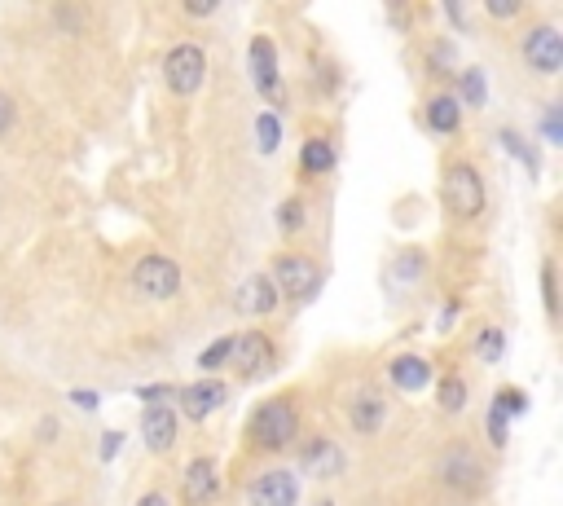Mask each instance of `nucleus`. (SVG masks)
Returning a JSON list of instances; mask_svg holds the SVG:
<instances>
[{
	"mask_svg": "<svg viewBox=\"0 0 563 506\" xmlns=\"http://www.w3.org/2000/svg\"><path fill=\"white\" fill-rule=\"evenodd\" d=\"M234 308L238 313H247V317H264V313L278 308V291H273L269 278H247L238 286V295H234Z\"/></svg>",
	"mask_w": 563,
	"mask_h": 506,
	"instance_id": "dca6fc26",
	"label": "nucleus"
},
{
	"mask_svg": "<svg viewBox=\"0 0 563 506\" xmlns=\"http://www.w3.org/2000/svg\"><path fill=\"white\" fill-rule=\"evenodd\" d=\"M137 506H168V502H163V493H146Z\"/></svg>",
	"mask_w": 563,
	"mask_h": 506,
	"instance_id": "c9c22d12",
	"label": "nucleus"
},
{
	"mask_svg": "<svg viewBox=\"0 0 563 506\" xmlns=\"http://www.w3.org/2000/svg\"><path fill=\"white\" fill-rule=\"evenodd\" d=\"M256 132H260V150L273 154V150H278V137H282V119L278 115H260Z\"/></svg>",
	"mask_w": 563,
	"mask_h": 506,
	"instance_id": "5701e85b",
	"label": "nucleus"
},
{
	"mask_svg": "<svg viewBox=\"0 0 563 506\" xmlns=\"http://www.w3.org/2000/svg\"><path fill=\"white\" fill-rule=\"evenodd\" d=\"M484 432H489L493 445H506V414L489 410V418H484Z\"/></svg>",
	"mask_w": 563,
	"mask_h": 506,
	"instance_id": "cd10ccee",
	"label": "nucleus"
},
{
	"mask_svg": "<svg viewBox=\"0 0 563 506\" xmlns=\"http://www.w3.org/2000/svg\"><path fill=\"white\" fill-rule=\"evenodd\" d=\"M445 203H449V212L462 220H476L484 212L489 198H484V181L471 163H454V168L445 172Z\"/></svg>",
	"mask_w": 563,
	"mask_h": 506,
	"instance_id": "7ed1b4c3",
	"label": "nucleus"
},
{
	"mask_svg": "<svg viewBox=\"0 0 563 506\" xmlns=\"http://www.w3.org/2000/svg\"><path fill=\"white\" fill-rule=\"evenodd\" d=\"M462 97H467V106H480V102H484V80H480V71H462Z\"/></svg>",
	"mask_w": 563,
	"mask_h": 506,
	"instance_id": "a878e982",
	"label": "nucleus"
},
{
	"mask_svg": "<svg viewBox=\"0 0 563 506\" xmlns=\"http://www.w3.org/2000/svg\"><path fill=\"white\" fill-rule=\"evenodd\" d=\"M300 168H304V176H326L330 168H335V146H330L326 137L304 141V150H300Z\"/></svg>",
	"mask_w": 563,
	"mask_h": 506,
	"instance_id": "a211bd4d",
	"label": "nucleus"
},
{
	"mask_svg": "<svg viewBox=\"0 0 563 506\" xmlns=\"http://www.w3.org/2000/svg\"><path fill=\"white\" fill-rule=\"evenodd\" d=\"M502 348H506V335H502V330H498V326H484L480 339H476V357H480V361H498Z\"/></svg>",
	"mask_w": 563,
	"mask_h": 506,
	"instance_id": "4be33fe9",
	"label": "nucleus"
},
{
	"mask_svg": "<svg viewBox=\"0 0 563 506\" xmlns=\"http://www.w3.org/2000/svg\"><path fill=\"white\" fill-rule=\"evenodd\" d=\"M542 295H546V313H559V295H555V264H542Z\"/></svg>",
	"mask_w": 563,
	"mask_h": 506,
	"instance_id": "bb28decb",
	"label": "nucleus"
},
{
	"mask_svg": "<svg viewBox=\"0 0 563 506\" xmlns=\"http://www.w3.org/2000/svg\"><path fill=\"white\" fill-rule=\"evenodd\" d=\"M234 357H238L242 379H260V374L273 366V339L260 335V330H247V335L234 344Z\"/></svg>",
	"mask_w": 563,
	"mask_h": 506,
	"instance_id": "9b49d317",
	"label": "nucleus"
},
{
	"mask_svg": "<svg viewBox=\"0 0 563 506\" xmlns=\"http://www.w3.org/2000/svg\"><path fill=\"white\" fill-rule=\"evenodd\" d=\"M440 480H445V489L462 493V498H476L484 489V462L476 458L471 445H449L440 454Z\"/></svg>",
	"mask_w": 563,
	"mask_h": 506,
	"instance_id": "20e7f679",
	"label": "nucleus"
},
{
	"mask_svg": "<svg viewBox=\"0 0 563 506\" xmlns=\"http://www.w3.org/2000/svg\"><path fill=\"white\" fill-rule=\"evenodd\" d=\"M137 396H146L150 405H163V396H168V383H150V388H141Z\"/></svg>",
	"mask_w": 563,
	"mask_h": 506,
	"instance_id": "7c9ffc66",
	"label": "nucleus"
},
{
	"mask_svg": "<svg viewBox=\"0 0 563 506\" xmlns=\"http://www.w3.org/2000/svg\"><path fill=\"white\" fill-rule=\"evenodd\" d=\"M234 344H238L234 335H225V339H216V344H207L203 352H198V366H203V370H220L225 361H234Z\"/></svg>",
	"mask_w": 563,
	"mask_h": 506,
	"instance_id": "412c9836",
	"label": "nucleus"
},
{
	"mask_svg": "<svg viewBox=\"0 0 563 506\" xmlns=\"http://www.w3.org/2000/svg\"><path fill=\"white\" fill-rule=\"evenodd\" d=\"M524 62L533 66L537 75H559V66H563V36L555 27H533L524 36Z\"/></svg>",
	"mask_w": 563,
	"mask_h": 506,
	"instance_id": "0eeeda50",
	"label": "nucleus"
},
{
	"mask_svg": "<svg viewBox=\"0 0 563 506\" xmlns=\"http://www.w3.org/2000/svg\"><path fill=\"white\" fill-rule=\"evenodd\" d=\"M269 282H273V291H278V300L304 304V300H313L317 286H322V269L308 256H278Z\"/></svg>",
	"mask_w": 563,
	"mask_h": 506,
	"instance_id": "f03ea898",
	"label": "nucleus"
},
{
	"mask_svg": "<svg viewBox=\"0 0 563 506\" xmlns=\"http://www.w3.org/2000/svg\"><path fill=\"white\" fill-rule=\"evenodd\" d=\"M163 80L176 97H194L207 80V58L198 44H176V49L163 58Z\"/></svg>",
	"mask_w": 563,
	"mask_h": 506,
	"instance_id": "39448f33",
	"label": "nucleus"
},
{
	"mask_svg": "<svg viewBox=\"0 0 563 506\" xmlns=\"http://www.w3.org/2000/svg\"><path fill=\"white\" fill-rule=\"evenodd\" d=\"M278 225H282V234H295V229L304 225V203L300 198H286V203L278 207Z\"/></svg>",
	"mask_w": 563,
	"mask_h": 506,
	"instance_id": "b1692460",
	"label": "nucleus"
},
{
	"mask_svg": "<svg viewBox=\"0 0 563 506\" xmlns=\"http://www.w3.org/2000/svg\"><path fill=\"white\" fill-rule=\"evenodd\" d=\"M176 432H181V423H176L172 405H150V410L141 414V440H146L154 454H168L176 445Z\"/></svg>",
	"mask_w": 563,
	"mask_h": 506,
	"instance_id": "9d476101",
	"label": "nucleus"
},
{
	"mask_svg": "<svg viewBox=\"0 0 563 506\" xmlns=\"http://www.w3.org/2000/svg\"><path fill=\"white\" fill-rule=\"evenodd\" d=\"M115 449H119V436H115V432H110V436L102 440V458H110V454H115Z\"/></svg>",
	"mask_w": 563,
	"mask_h": 506,
	"instance_id": "f704fd0d",
	"label": "nucleus"
},
{
	"mask_svg": "<svg viewBox=\"0 0 563 506\" xmlns=\"http://www.w3.org/2000/svg\"><path fill=\"white\" fill-rule=\"evenodd\" d=\"M322 506H330V502H322Z\"/></svg>",
	"mask_w": 563,
	"mask_h": 506,
	"instance_id": "e433bc0d",
	"label": "nucleus"
},
{
	"mask_svg": "<svg viewBox=\"0 0 563 506\" xmlns=\"http://www.w3.org/2000/svg\"><path fill=\"white\" fill-rule=\"evenodd\" d=\"M493 410L506 414V418H511V414H524V410H528V396H524V392H515V388H506V392H498Z\"/></svg>",
	"mask_w": 563,
	"mask_h": 506,
	"instance_id": "393cba45",
	"label": "nucleus"
},
{
	"mask_svg": "<svg viewBox=\"0 0 563 506\" xmlns=\"http://www.w3.org/2000/svg\"><path fill=\"white\" fill-rule=\"evenodd\" d=\"M295 432H300V414H295V405L282 401V396L264 401L260 410L251 414V423H247L251 445H256V449H269V454H278V449L291 445Z\"/></svg>",
	"mask_w": 563,
	"mask_h": 506,
	"instance_id": "f257e3e1",
	"label": "nucleus"
},
{
	"mask_svg": "<svg viewBox=\"0 0 563 506\" xmlns=\"http://www.w3.org/2000/svg\"><path fill=\"white\" fill-rule=\"evenodd\" d=\"M546 137H550V141H559V106H550V110H546Z\"/></svg>",
	"mask_w": 563,
	"mask_h": 506,
	"instance_id": "473e14b6",
	"label": "nucleus"
},
{
	"mask_svg": "<svg viewBox=\"0 0 563 506\" xmlns=\"http://www.w3.org/2000/svg\"><path fill=\"white\" fill-rule=\"evenodd\" d=\"M132 286H137L146 300H172L181 291V269L168 256H141L132 269Z\"/></svg>",
	"mask_w": 563,
	"mask_h": 506,
	"instance_id": "423d86ee",
	"label": "nucleus"
},
{
	"mask_svg": "<svg viewBox=\"0 0 563 506\" xmlns=\"http://www.w3.org/2000/svg\"><path fill=\"white\" fill-rule=\"evenodd\" d=\"M427 124H432V132H458L462 102L458 97H432V102H427Z\"/></svg>",
	"mask_w": 563,
	"mask_h": 506,
	"instance_id": "6ab92c4d",
	"label": "nucleus"
},
{
	"mask_svg": "<svg viewBox=\"0 0 563 506\" xmlns=\"http://www.w3.org/2000/svg\"><path fill=\"white\" fill-rule=\"evenodd\" d=\"M75 405H84V410H97V396H93V392H75Z\"/></svg>",
	"mask_w": 563,
	"mask_h": 506,
	"instance_id": "72a5a7b5",
	"label": "nucleus"
},
{
	"mask_svg": "<svg viewBox=\"0 0 563 506\" xmlns=\"http://www.w3.org/2000/svg\"><path fill=\"white\" fill-rule=\"evenodd\" d=\"M520 9H524L520 0H498V5H489V14H493V18H515Z\"/></svg>",
	"mask_w": 563,
	"mask_h": 506,
	"instance_id": "c85d7f7f",
	"label": "nucleus"
},
{
	"mask_svg": "<svg viewBox=\"0 0 563 506\" xmlns=\"http://www.w3.org/2000/svg\"><path fill=\"white\" fill-rule=\"evenodd\" d=\"M225 383L216 379H203V383H190V388H181V414L185 418H207L212 410H220L225 405Z\"/></svg>",
	"mask_w": 563,
	"mask_h": 506,
	"instance_id": "2eb2a0df",
	"label": "nucleus"
},
{
	"mask_svg": "<svg viewBox=\"0 0 563 506\" xmlns=\"http://www.w3.org/2000/svg\"><path fill=\"white\" fill-rule=\"evenodd\" d=\"M9 128H14V102L0 93V132H9Z\"/></svg>",
	"mask_w": 563,
	"mask_h": 506,
	"instance_id": "c756f323",
	"label": "nucleus"
},
{
	"mask_svg": "<svg viewBox=\"0 0 563 506\" xmlns=\"http://www.w3.org/2000/svg\"><path fill=\"white\" fill-rule=\"evenodd\" d=\"M247 498L251 506H295L300 502V480L291 476V471H264L260 480H251V489H247Z\"/></svg>",
	"mask_w": 563,
	"mask_h": 506,
	"instance_id": "1a4fd4ad",
	"label": "nucleus"
},
{
	"mask_svg": "<svg viewBox=\"0 0 563 506\" xmlns=\"http://www.w3.org/2000/svg\"><path fill=\"white\" fill-rule=\"evenodd\" d=\"M383 418H388V401H383V392L374 388V383H361V388L348 396V423L357 427L361 436H374L383 427Z\"/></svg>",
	"mask_w": 563,
	"mask_h": 506,
	"instance_id": "6e6552de",
	"label": "nucleus"
},
{
	"mask_svg": "<svg viewBox=\"0 0 563 506\" xmlns=\"http://www.w3.org/2000/svg\"><path fill=\"white\" fill-rule=\"evenodd\" d=\"M251 71H256V88L269 97L273 106H282V84H278V53H273L269 40H251Z\"/></svg>",
	"mask_w": 563,
	"mask_h": 506,
	"instance_id": "f8f14e48",
	"label": "nucleus"
},
{
	"mask_svg": "<svg viewBox=\"0 0 563 506\" xmlns=\"http://www.w3.org/2000/svg\"><path fill=\"white\" fill-rule=\"evenodd\" d=\"M392 383L405 392H423V388H432V366L423 357H414V352H401L392 361Z\"/></svg>",
	"mask_w": 563,
	"mask_h": 506,
	"instance_id": "f3484780",
	"label": "nucleus"
},
{
	"mask_svg": "<svg viewBox=\"0 0 563 506\" xmlns=\"http://www.w3.org/2000/svg\"><path fill=\"white\" fill-rule=\"evenodd\" d=\"M185 498H190V506H207L220 498V476H216L212 458H194L185 467Z\"/></svg>",
	"mask_w": 563,
	"mask_h": 506,
	"instance_id": "4468645a",
	"label": "nucleus"
},
{
	"mask_svg": "<svg viewBox=\"0 0 563 506\" xmlns=\"http://www.w3.org/2000/svg\"><path fill=\"white\" fill-rule=\"evenodd\" d=\"M185 14H194V18L216 14V0H194V5H185Z\"/></svg>",
	"mask_w": 563,
	"mask_h": 506,
	"instance_id": "2f4dec72",
	"label": "nucleus"
},
{
	"mask_svg": "<svg viewBox=\"0 0 563 506\" xmlns=\"http://www.w3.org/2000/svg\"><path fill=\"white\" fill-rule=\"evenodd\" d=\"M300 467L308 471V476H317V480L339 476V471H344V449H339L335 440L317 436V440H308V445L300 449Z\"/></svg>",
	"mask_w": 563,
	"mask_h": 506,
	"instance_id": "ddd939ff",
	"label": "nucleus"
},
{
	"mask_svg": "<svg viewBox=\"0 0 563 506\" xmlns=\"http://www.w3.org/2000/svg\"><path fill=\"white\" fill-rule=\"evenodd\" d=\"M436 401H440V410L445 414H458L462 405H467V379H462V374H445V379H440Z\"/></svg>",
	"mask_w": 563,
	"mask_h": 506,
	"instance_id": "aec40b11",
	"label": "nucleus"
}]
</instances>
